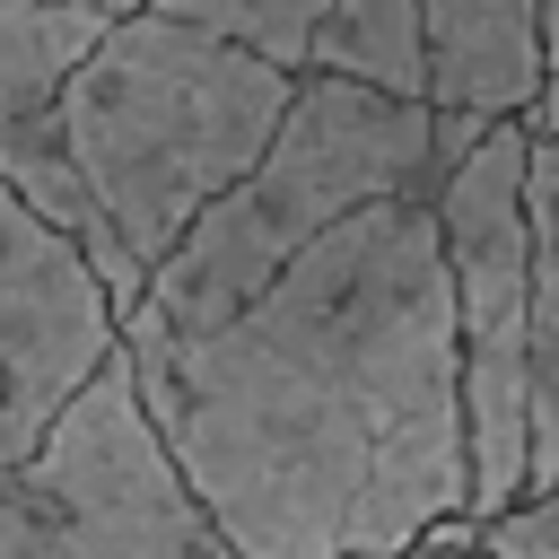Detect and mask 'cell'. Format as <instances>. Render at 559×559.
<instances>
[{"instance_id":"obj_7","label":"cell","mask_w":559,"mask_h":559,"mask_svg":"<svg viewBox=\"0 0 559 559\" xmlns=\"http://www.w3.org/2000/svg\"><path fill=\"white\" fill-rule=\"evenodd\" d=\"M542 9L550 0H428V44H437V192L498 122L542 105V87H550Z\"/></svg>"},{"instance_id":"obj_10","label":"cell","mask_w":559,"mask_h":559,"mask_svg":"<svg viewBox=\"0 0 559 559\" xmlns=\"http://www.w3.org/2000/svg\"><path fill=\"white\" fill-rule=\"evenodd\" d=\"M559 489V131H533V498Z\"/></svg>"},{"instance_id":"obj_11","label":"cell","mask_w":559,"mask_h":559,"mask_svg":"<svg viewBox=\"0 0 559 559\" xmlns=\"http://www.w3.org/2000/svg\"><path fill=\"white\" fill-rule=\"evenodd\" d=\"M148 9H175V17H192V26H210V35H227V44L297 70V79L314 70L323 17H332V0H148Z\"/></svg>"},{"instance_id":"obj_13","label":"cell","mask_w":559,"mask_h":559,"mask_svg":"<svg viewBox=\"0 0 559 559\" xmlns=\"http://www.w3.org/2000/svg\"><path fill=\"white\" fill-rule=\"evenodd\" d=\"M533 131H559V79L542 87V105H533Z\"/></svg>"},{"instance_id":"obj_14","label":"cell","mask_w":559,"mask_h":559,"mask_svg":"<svg viewBox=\"0 0 559 559\" xmlns=\"http://www.w3.org/2000/svg\"><path fill=\"white\" fill-rule=\"evenodd\" d=\"M87 9H114V17H131V9H148V0H87Z\"/></svg>"},{"instance_id":"obj_1","label":"cell","mask_w":559,"mask_h":559,"mask_svg":"<svg viewBox=\"0 0 559 559\" xmlns=\"http://www.w3.org/2000/svg\"><path fill=\"white\" fill-rule=\"evenodd\" d=\"M131 358L245 559H411L472 515L463 297L428 192L341 218L236 323Z\"/></svg>"},{"instance_id":"obj_9","label":"cell","mask_w":559,"mask_h":559,"mask_svg":"<svg viewBox=\"0 0 559 559\" xmlns=\"http://www.w3.org/2000/svg\"><path fill=\"white\" fill-rule=\"evenodd\" d=\"M314 70L437 105V44H428V0H332Z\"/></svg>"},{"instance_id":"obj_2","label":"cell","mask_w":559,"mask_h":559,"mask_svg":"<svg viewBox=\"0 0 559 559\" xmlns=\"http://www.w3.org/2000/svg\"><path fill=\"white\" fill-rule=\"evenodd\" d=\"M297 70L175 17V9H131L114 35L79 61L61 87L52 122L114 227V245L157 280V262L201 227L210 201H227L271 140L297 114Z\"/></svg>"},{"instance_id":"obj_6","label":"cell","mask_w":559,"mask_h":559,"mask_svg":"<svg viewBox=\"0 0 559 559\" xmlns=\"http://www.w3.org/2000/svg\"><path fill=\"white\" fill-rule=\"evenodd\" d=\"M114 349H122V297L44 210H26L9 192V218H0V358H9L0 437H9V463H26L44 445V428L96 384V367Z\"/></svg>"},{"instance_id":"obj_4","label":"cell","mask_w":559,"mask_h":559,"mask_svg":"<svg viewBox=\"0 0 559 559\" xmlns=\"http://www.w3.org/2000/svg\"><path fill=\"white\" fill-rule=\"evenodd\" d=\"M9 559H245L166 445L131 341L9 463Z\"/></svg>"},{"instance_id":"obj_12","label":"cell","mask_w":559,"mask_h":559,"mask_svg":"<svg viewBox=\"0 0 559 559\" xmlns=\"http://www.w3.org/2000/svg\"><path fill=\"white\" fill-rule=\"evenodd\" d=\"M480 550H489V559H559V489H542V498H524L515 515H498Z\"/></svg>"},{"instance_id":"obj_5","label":"cell","mask_w":559,"mask_h":559,"mask_svg":"<svg viewBox=\"0 0 559 559\" xmlns=\"http://www.w3.org/2000/svg\"><path fill=\"white\" fill-rule=\"evenodd\" d=\"M454 297H463V384H472V524L533 498V114L498 122L437 192Z\"/></svg>"},{"instance_id":"obj_8","label":"cell","mask_w":559,"mask_h":559,"mask_svg":"<svg viewBox=\"0 0 559 559\" xmlns=\"http://www.w3.org/2000/svg\"><path fill=\"white\" fill-rule=\"evenodd\" d=\"M114 35V9L87 0H0V131L61 105L79 61Z\"/></svg>"},{"instance_id":"obj_3","label":"cell","mask_w":559,"mask_h":559,"mask_svg":"<svg viewBox=\"0 0 559 559\" xmlns=\"http://www.w3.org/2000/svg\"><path fill=\"white\" fill-rule=\"evenodd\" d=\"M393 192H428L437 201V105L306 70L288 131L271 140V157L201 210V227L157 262L140 314L122 323L131 349L157 341H192L236 323L288 262H306L341 218L393 201Z\"/></svg>"}]
</instances>
